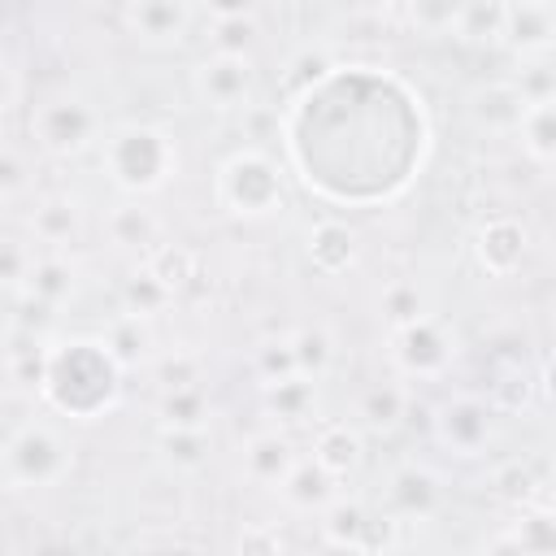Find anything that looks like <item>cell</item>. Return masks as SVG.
Masks as SVG:
<instances>
[{
    "mask_svg": "<svg viewBox=\"0 0 556 556\" xmlns=\"http://www.w3.org/2000/svg\"><path fill=\"white\" fill-rule=\"evenodd\" d=\"M39 395L70 421H100L122 404V365L109 356L100 334L48 339Z\"/></svg>",
    "mask_w": 556,
    "mask_h": 556,
    "instance_id": "1",
    "label": "cell"
},
{
    "mask_svg": "<svg viewBox=\"0 0 556 556\" xmlns=\"http://www.w3.org/2000/svg\"><path fill=\"white\" fill-rule=\"evenodd\" d=\"M100 169L126 200L156 195L178 178L182 148L174 130L156 122H117L100 143Z\"/></svg>",
    "mask_w": 556,
    "mask_h": 556,
    "instance_id": "2",
    "label": "cell"
},
{
    "mask_svg": "<svg viewBox=\"0 0 556 556\" xmlns=\"http://www.w3.org/2000/svg\"><path fill=\"white\" fill-rule=\"evenodd\" d=\"M26 130L35 139V148L52 161H78L87 152H100L109 126H104V109L83 96V91H43L30 113H26Z\"/></svg>",
    "mask_w": 556,
    "mask_h": 556,
    "instance_id": "3",
    "label": "cell"
},
{
    "mask_svg": "<svg viewBox=\"0 0 556 556\" xmlns=\"http://www.w3.org/2000/svg\"><path fill=\"white\" fill-rule=\"evenodd\" d=\"M213 195H217V208H226L239 222H269L291 204V187H287L282 165L256 143L230 152L217 165Z\"/></svg>",
    "mask_w": 556,
    "mask_h": 556,
    "instance_id": "4",
    "label": "cell"
},
{
    "mask_svg": "<svg viewBox=\"0 0 556 556\" xmlns=\"http://www.w3.org/2000/svg\"><path fill=\"white\" fill-rule=\"evenodd\" d=\"M74 443L52 421H22L0 447V473L17 491L61 486L74 473Z\"/></svg>",
    "mask_w": 556,
    "mask_h": 556,
    "instance_id": "5",
    "label": "cell"
},
{
    "mask_svg": "<svg viewBox=\"0 0 556 556\" xmlns=\"http://www.w3.org/2000/svg\"><path fill=\"white\" fill-rule=\"evenodd\" d=\"M191 83V96L200 109L208 113H222V117H239L256 104V91H261V74H256V61L252 56H226V52H208L191 65L187 74Z\"/></svg>",
    "mask_w": 556,
    "mask_h": 556,
    "instance_id": "6",
    "label": "cell"
},
{
    "mask_svg": "<svg viewBox=\"0 0 556 556\" xmlns=\"http://www.w3.org/2000/svg\"><path fill=\"white\" fill-rule=\"evenodd\" d=\"M391 365L400 378L413 382H439L447 378V369L456 365V330L443 317H417L404 330H391V348H387Z\"/></svg>",
    "mask_w": 556,
    "mask_h": 556,
    "instance_id": "7",
    "label": "cell"
},
{
    "mask_svg": "<svg viewBox=\"0 0 556 556\" xmlns=\"http://www.w3.org/2000/svg\"><path fill=\"white\" fill-rule=\"evenodd\" d=\"M430 430H434V443H439L447 456H456V460H478V456H486V447H491V439H495V408H491L482 395L460 391V395H452V400H443V404L434 408Z\"/></svg>",
    "mask_w": 556,
    "mask_h": 556,
    "instance_id": "8",
    "label": "cell"
},
{
    "mask_svg": "<svg viewBox=\"0 0 556 556\" xmlns=\"http://www.w3.org/2000/svg\"><path fill=\"white\" fill-rule=\"evenodd\" d=\"M195 22L200 9L187 0H126L117 9V26L143 48H178Z\"/></svg>",
    "mask_w": 556,
    "mask_h": 556,
    "instance_id": "9",
    "label": "cell"
},
{
    "mask_svg": "<svg viewBox=\"0 0 556 556\" xmlns=\"http://www.w3.org/2000/svg\"><path fill=\"white\" fill-rule=\"evenodd\" d=\"M469 252H473V265H478L486 278H513V274L526 265V256H530V230H526L521 217L495 213V217H486V222L473 230Z\"/></svg>",
    "mask_w": 556,
    "mask_h": 556,
    "instance_id": "10",
    "label": "cell"
},
{
    "mask_svg": "<svg viewBox=\"0 0 556 556\" xmlns=\"http://www.w3.org/2000/svg\"><path fill=\"white\" fill-rule=\"evenodd\" d=\"M443 500H447L443 478L430 465H421V460H404L387 478V517H395L400 526L404 521H430V517H439L443 513Z\"/></svg>",
    "mask_w": 556,
    "mask_h": 556,
    "instance_id": "11",
    "label": "cell"
},
{
    "mask_svg": "<svg viewBox=\"0 0 556 556\" xmlns=\"http://www.w3.org/2000/svg\"><path fill=\"white\" fill-rule=\"evenodd\" d=\"M500 43H504L517 61H539V56H547L552 43H556V4H547V0L504 4Z\"/></svg>",
    "mask_w": 556,
    "mask_h": 556,
    "instance_id": "12",
    "label": "cell"
},
{
    "mask_svg": "<svg viewBox=\"0 0 556 556\" xmlns=\"http://www.w3.org/2000/svg\"><path fill=\"white\" fill-rule=\"evenodd\" d=\"M261 17L265 9L256 4H208L200 9V22L208 26V39H213V52H226V56H252L261 48Z\"/></svg>",
    "mask_w": 556,
    "mask_h": 556,
    "instance_id": "13",
    "label": "cell"
},
{
    "mask_svg": "<svg viewBox=\"0 0 556 556\" xmlns=\"http://www.w3.org/2000/svg\"><path fill=\"white\" fill-rule=\"evenodd\" d=\"M295 460H300V452H295V439H291L287 430H256V434L239 447V469H243V478H248L252 486H269V491L282 486V478L291 473Z\"/></svg>",
    "mask_w": 556,
    "mask_h": 556,
    "instance_id": "14",
    "label": "cell"
},
{
    "mask_svg": "<svg viewBox=\"0 0 556 556\" xmlns=\"http://www.w3.org/2000/svg\"><path fill=\"white\" fill-rule=\"evenodd\" d=\"M304 261L321 278H339L356 265V230L339 217H321L304 235Z\"/></svg>",
    "mask_w": 556,
    "mask_h": 556,
    "instance_id": "15",
    "label": "cell"
},
{
    "mask_svg": "<svg viewBox=\"0 0 556 556\" xmlns=\"http://www.w3.org/2000/svg\"><path fill=\"white\" fill-rule=\"evenodd\" d=\"M317 404H321L317 382H308V378H300V374L261 387V408H265V417L274 421V430H287V434H291L295 426H317V421H321V417H317Z\"/></svg>",
    "mask_w": 556,
    "mask_h": 556,
    "instance_id": "16",
    "label": "cell"
},
{
    "mask_svg": "<svg viewBox=\"0 0 556 556\" xmlns=\"http://www.w3.org/2000/svg\"><path fill=\"white\" fill-rule=\"evenodd\" d=\"M26 226H30L35 243H43L48 252H61V248L83 239L87 213H83V204L74 195H39L30 217H26Z\"/></svg>",
    "mask_w": 556,
    "mask_h": 556,
    "instance_id": "17",
    "label": "cell"
},
{
    "mask_svg": "<svg viewBox=\"0 0 556 556\" xmlns=\"http://www.w3.org/2000/svg\"><path fill=\"white\" fill-rule=\"evenodd\" d=\"M278 495H282V504L287 508H295V513H321L334 495H339V478L334 473H326L313 456H300L295 465H291V473L282 478V486H278Z\"/></svg>",
    "mask_w": 556,
    "mask_h": 556,
    "instance_id": "18",
    "label": "cell"
},
{
    "mask_svg": "<svg viewBox=\"0 0 556 556\" xmlns=\"http://www.w3.org/2000/svg\"><path fill=\"white\" fill-rule=\"evenodd\" d=\"M104 235L113 248L126 252H152L161 243V217L152 208H143L139 200H122L104 213Z\"/></svg>",
    "mask_w": 556,
    "mask_h": 556,
    "instance_id": "19",
    "label": "cell"
},
{
    "mask_svg": "<svg viewBox=\"0 0 556 556\" xmlns=\"http://www.w3.org/2000/svg\"><path fill=\"white\" fill-rule=\"evenodd\" d=\"M361 452H365V439L352 421H317L313 430V460L334 473V478H348L356 465H361Z\"/></svg>",
    "mask_w": 556,
    "mask_h": 556,
    "instance_id": "20",
    "label": "cell"
},
{
    "mask_svg": "<svg viewBox=\"0 0 556 556\" xmlns=\"http://www.w3.org/2000/svg\"><path fill=\"white\" fill-rule=\"evenodd\" d=\"M408 408H413V395H408V387L395 382V378L365 387L361 400H356V417H361V426L374 430V434H391L395 426H404Z\"/></svg>",
    "mask_w": 556,
    "mask_h": 556,
    "instance_id": "21",
    "label": "cell"
},
{
    "mask_svg": "<svg viewBox=\"0 0 556 556\" xmlns=\"http://www.w3.org/2000/svg\"><path fill=\"white\" fill-rule=\"evenodd\" d=\"M74 287H78V278H74V265H70L61 252H43V256H35V265H30V274H26V287H22V295L56 313L61 304H70Z\"/></svg>",
    "mask_w": 556,
    "mask_h": 556,
    "instance_id": "22",
    "label": "cell"
},
{
    "mask_svg": "<svg viewBox=\"0 0 556 556\" xmlns=\"http://www.w3.org/2000/svg\"><path fill=\"white\" fill-rule=\"evenodd\" d=\"M287 339H291L295 374H300V378L321 382V378L334 369V361H339V339L330 334V326L313 321V326H300V330H295V334H287Z\"/></svg>",
    "mask_w": 556,
    "mask_h": 556,
    "instance_id": "23",
    "label": "cell"
},
{
    "mask_svg": "<svg viewBox=\"0 0 556 556\" xmlns=\"http://www.w3.org/2000/svg\"><path fill=\"white\" fill-rule=\"evenodd\" d=\"M469 113H473V122L486 126V130H517V122H521V113H526V100H521L517 87L504 78V83L478 87L473 100H469Z\"/></svg>",
    "mask_w": 556,
    "mask_h": 556,
    "instance_id": "24",
    "label": "cell"
},
{
    "mask_svg": "<svg viewBox=\"0 0 556 556\" xmlns=\"http://www.w3.org/2000/svg\"><path fill=\"white\" fill-rule=\"evenodd\" d=\"M521 139V152L539 165V169H552V156H556V100H539V104H526L517 130Z\"/></svg>",
    "mask_w": 556,
    "mask_h": 556,
    "instance_id": "25",
    "label": "cell"
},
{
    "mask_svg": "<svg viewBox=\"0 0 556 556\" xmlns=\"http://www.w3.org/2000/svg\"><path fill=\"white\" fill-rule=\"evenodd\" d=\"M208 417H213V400L204 387L161 391V400H156L161 430H208Z\"/></svg>",
    "mask_w": 556,
    "mask_h": 556,
    "instance_id": "26",
    "label": "cell"
},
{
    "mask_svg": "<svg viewBox=\"0 0 556 556\" xmlns=\"http://www.w3.org/2000/svg\"><path fill=\"white\" fill-rule=\"evenodd\" d=\"M486 491H491L495 500L513 504V508H521V504H547V495H543V482H539L534 465H530V460H521V456L500 460V465L491 469V478H486Z\"/></svg>",
    "mask_w": 556,
    "mask_h": 556,
    "instance_id": "27",
    "label": "cell"
},
{
    "mask_svg": "<svg viewBox=\"0 0 556 556\" xmlns=\"http://www.w3.org/2000/svg\"><path fill=\"white\" fill-rule=\"evenodd\" d=\"M100 343L109 348V356L122 365V374L126 369H135L148 352H152V321H139V317H126V313H117L104 330H100Z\"/></svg>",
    "mask_w": 556,
    "mask_h": 556,
    "instance_id": "28",
    "label": "cell"
},
{
    "mask_svg": "<svg viewBox=\"0 0 556 556\" xmlns=\"http://www.w3.org/2000/svg\"><path fill=\"white\" fill-rule=\"evenodd\" d=\"M143 269H148L169 295H182V291L191 287L195 269H200V256H195V248H187V243H156V248L148 252Z\"/></svg>",
    "mask_w": 556,
    "mask_h": 556,
    "instance_id": "29",
    "label": "cell"
},
{
    "mask_svg": "<svg viewBox=\"0 0 556 556\" xmlns=\"http://www.w3.org/2000/svg\"><path fill=\"white\" fill-rule=\"evenodd\" d=\"M369 526V508L356 495H334L317 513V539L321 543H361Z\"/></svg>",
    "mask_w": 556,
    "mask_h": 556,
    "instance_id": "30",
    "label": "cell"
},
{
    "mask_svg": "<svg viewBox=\"0 0 556 556\" xmlns=\"http://www.w3.org/2000/svg\"><path fill=\"white\" fill-rule=\"evenodd\" d=\"M117 300H122V313H126V317H139V321H152V317H161V313L174 304V295H169L143 265L122 278Z\"/></svg>",
    "mask_w": 556,
    "mask_h": 556,
    "instance_id": "31",
    "label": "cell"
},
{
    "mask_svg": "<svg viewBox=\"0 0 556 556\" xmlns=\"http://www.w3.org/2000/svg\"><path fill=\"white\" fill-rule=\"evenodd\" d=\"M378 317L387 321V330H404L417 317H426V291L413 278H391L378 291Z\"/></svg>",
    "mask_w": 556,
    "mask_h": 556,
    "instance_id": "32",
    "label": "cell"
},
{
    "mask_svg": "<svg viewBox=\"0 0 556 556\" xmlns=\"http://www.w3.org/2000/svg\"><path fill=\"white\" fill-rule=\"evenodd\" d=\"M504 530L526 547V556H552L556 552V521H552L547 504H521Z\"/></svg>",
    "mask_w": 556,
    "mask_h": 556,
    "instance_id": "33",
    "label": "cell"
},
{
    "mask_svg": "<svg viewBox=\"0 0 556 556\" xmlns=\"http://www.w3.org/2000/svg\"><path fill=\"white\" fill-rule=\"evenodd\" d=\"M161 456L178 473H195L213 456V434L208 430H161Z\"/></svg>",
    "mask_w": 556,
    "mask_h": 556,
    "instance_id": "34",
    "label": "cell"
},
{
    "mask_svg": "<svg viewBox=\"0 0 556 556\" xmlns=\"http://www.w3.org/2000/svg\"><path fill=\"white\" fill-rule=\"evenodd\" d=\"M504 26V4H456L452 35L460 43H500Z\"/></svg>",
    "mask_w": 556,
    "mask_h": 556,
    "instance_id": "35",
    "label": "cell"
},
{
    "mask_svg": "<svg viewBox=\"0 0 556 556\" xmlns=\"http://www.w3.org/2000/svg\"><path fill=\"white\" fill-rule=\"evenodd\" d=\"M248 369H252V378H256L261 387L291 378V374H295V352H291V339H287V334L261 339V343L252 348V356H248Z\"/></svg>",
    "mask_w": 556,
    "mask_h": 556,
    "instance_id": "36",
    "label": "cell"
},
{
    "mask_svg": "<svg viewBox=\"0 0 556 556\" xmlns=\"http://www.w3.org/2000/svg\"><path fill=\"white\" fill-rule=\"evenodd\" d=\"M152 378L161 382V391L204 387V356H200V352H165V356L152 365Z\"/></svg>",
    "mask_w": 556,
    "mask_h": 556,
    "instance_id": "37",
    "label": "cell"
},
{
    "mask_svg": "<svg viewBox=\"0 0 556 556\" xmlns=\"http://www.w3.org/2000/svg\"><path fill=\"white\" fill-rule=\"evenodd\" d=\"M530 391H539V378L530 382L526 378V369L517 365V369H508V374H500L495 382H491V408L495 413H521V408H530ZM543 395V391H539Z\"/></svg>",
    "mask_w": 556,
    "mask_h": 556,
    "instance_id": "38",
    "label": "cell"
},
{
    "mask_svg": "<svg viewBox=\"0 0 556 556\" xmlns=\"http://www.w3.org/2000/svg\"><path fill=\"white\" fill-rule=\"evenodd\" d=\"M30 182H35V169H30L26 152H17V148L0 143V204L30 195Z\"/></svg>",
    "mask_w": 556,
    "mask_h": 556,
    "instance_id": "39",
    "label": "cell"
},
{
    "mask_svg": "<svg viewBox=\"0 0 556 556\" xmlns=\"http://www.w3.org/2000/svg\"><path fill=\"white\" fill-rule=\"evenodd\" d=\"M235 556H287V539L269 521H248L235 539Z\"/></svg>",
    "mask_w": 556,
    "mask_h": 556,
    "instance_id": "40",
    "label": "cell"
},
{
    "mask_svg": "<svg viewBox=\"0 0 556 556\" xmlns=\"http://www.w3.org/2000/svg\"><path fill=\"white\" fill-rule=\"evenodd\" d=\"M30 265H35V252L22 239H0V295L4 291H22Z\"/></svg>",
    "mask_w": 556,
    "mask_h": 556,
    "instance_id": "41",
    "label": "cell"
},
{
    "mask_svg": "<svg viewBox=\"0 0 556 556\" xmlns=\"http://www.w3.org/2000/svg\"><path fill=\"white\" fill-rule=\"evenodd\" d=\"M395 17L413 22V26L426 30V35H452L456 4H408V9H395Z\"/></svg>",
    "mask_w": 556,
    "mask_h": 556,
    "instance_id": "42",
    "label": "cell"
},
{
    "mask_svg": "<svg viewBox=\"0 0 556 556\" xmlns=\"http://www.w3.org/2000/svg\"><path fill=\"white\" fill-rule=\"evenodd\" d=\"M334 70V56L326 52V48H308V52H300L291 65H287V87H313V83H321L326 74Z\"/></svg>",
    "mask_w": 556,
    "mask_h": 556,
    "instance_id": "43",
    "label": "cell"
},
{
    "mask_svg": "<svg viewBox=\"0 0 556 556\" xmlns=\"http://www.w3.org/2000/svg\"><path fill=\"white\" fill-rule=\"evenodd\" d=\"M17 100H22V74L9 56H0V117H9L17 109Z\"/></svg>",
    "mask_w": 556,
    "mask_h": 556,
    "instance_id": "44",
    "label": "cell"
},
{
    "mask_svg": "<svg viewBox=\"0 0 556 556\" xmlns=\"http://www.w3.org/2000/svg\"><path fill=\"white\" fill-rule=\"evenodd\" d=\"M482 556H526V547H521L508 530H495V534L482 543Z\"/></svg>",
    "mask_w": 556,
    "mask_h": 556,
    "instance_id": "45",
    "label": "cell"
},
{
    "mask_svg": "<svg viewBox=\"0 0 556 556\" xmlns=\"http://www.w3.org/2000/svg\"><path fill=\"white\" fill-rule=\"evenodd\" d=\"M313 556H369L361 543H321L317 539V552Z\"/></svg>",
    "mask_w": 556,
    "mask_h": 556,
    "instance_id": "46",
    "label": "cell"
},
{
    "mask_svg": "<svg viewBox=\"0 0 556 556\" xmlns=\"http://www.w3.org/2000/svg\"><path fill=\"white\" fill-rule=\"evenodd\" d=\"M161 556H204V552H200L195 543H174V547H165Z\"/></svg>",
    "mask_w": 556,
    "mask_h": 556,
    "instance_id": "47",
    "label": "cell"
},
{
    "mask_svg": "<svg viewBox=\"0 0 556 556\" xmlns=\"http://www.w3.org/2000/svg\"><path fill=\"white\" fill-rule=\"evenodd\" d=\"M0 217H4V204H0Z\"/></svg>",
    "mask_w": 556,
    "mask_h": 556,
    "instance_id": "48",
    "label": "cell"
}]
</instances>
